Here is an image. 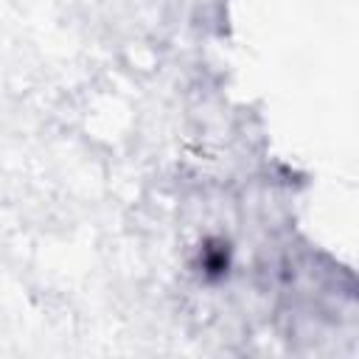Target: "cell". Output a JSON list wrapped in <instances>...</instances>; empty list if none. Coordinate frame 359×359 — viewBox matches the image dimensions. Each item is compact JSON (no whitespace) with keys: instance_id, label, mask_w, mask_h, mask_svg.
<instances>
[{"instance_id":"cell-1","label":"cell","mask_w":359,"mask_h":359,"mask_svg":"<svg viewBox=\"0 0 359 359\" xmlns=\"http://www.w3.org/2000/svg\"><path fill=\"white\" fill-rule=\"evenodd\" d=\"M224 266H227V252L224 250H208L205 252V269L210 275H222Z\"/></svg>"}]
</instances>
